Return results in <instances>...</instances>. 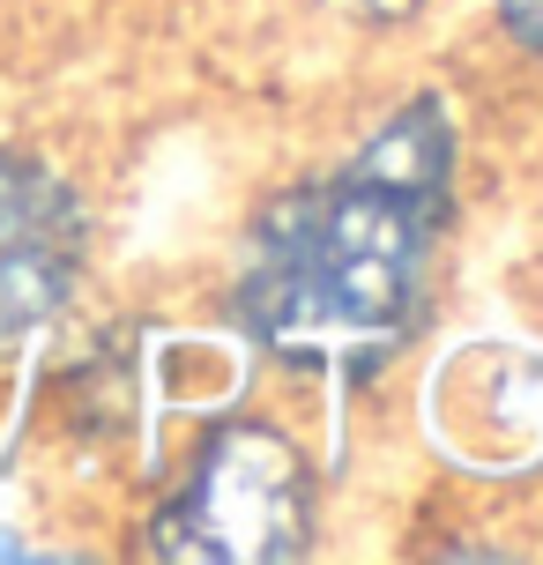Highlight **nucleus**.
Wrapping results in <instances>:
<instances>
[{
  "instance_id": "5",
  "label": "nucleus",
  "mask_w": 543,
  "mask_h": 565,
  "mask_svg": "<svg viewBox=\"0 0 543 565\" xmlns=\"http://www.w3.org/2000/svg\"><path fill=\"white\" fill-rule=\"evenodd\" d=\"M328 15H350V23H402V15H417L425 0H320Z\"/></svg>"
},
{
  "instance_id": "4",
  "label": "nucleus",
  "mask_w": 543,
  "mask_h": 565,
  "mask_svg": "<svg viewBox=\"0 0 543 565\" xmlns=\"http://www.w3.org/2000/svg\"><path fill=\"white\" fill-rule=\"evenodd\" d=\"M491 8H499V23H507V38H514V45L543 53V0H491Z\"/></svg>"
},
{
  "instance_id": "3",
  "label": "nucleus",
  "mask_w": 543,
  "mask_h": 565,
  "mask_svg": "<svg viewBox=\"0 0 543 565\" xmlns=\"http://www.w3.org/2000/svg\"><path fill=\"white\" fill-rule=\"evenodd\" d=\"M89 268V201L60 164L0 149V350L67 312Z\"/></svg>"
},
{
  "instance_id": "2",
  "label": "nucleus",
  "mask_w": 543,
  "mask_h": 565,
  "mask_svg": "<svg viewBox=\"0 0 543 565\" xmlns=\"http://www.w3.org/2000/svg\"><path fill=\"white\" fill-rule=\"evenodd\" d=\"M313 543V477L276 424H216L149 521V551L179 565H276Z\"/></svg>"
},
{
  "instance_id": "1",
  "label": "nucleus",
  "mask_w": 543,
  "mask_h": 565,
  "mask_svg": "<svg viewBox=\"0 0 543 565\" xmlns=\"http://www.w3.org/2000/svg\"><path fill=\"white\" fill-rule=\"evenodd\" d=\"M447 179V105L417 97L343 171L290 186L276 209H260L238 268V312L260 350L298 372L387 365L425 312Z\"/></svg>"
}]
</instances>
